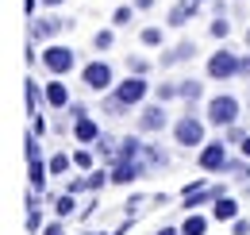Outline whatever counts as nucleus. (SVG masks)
I'll use <instances>...</instances> for the list:
<instances>
[{
  "label": "nucleus",
  "instance_id": "1",
  "mask_svg": "<svg viewBox=\"0 0 250 235\" xmlns=\"http://www.w3.org/2000/svg\"><path fill=\"white\" fill-rule=\"evenodd\" d=\"M146 93H150L146 77L131 73V77H124L120 85H112V96H104V112H108V116H120L124 108H135V104H143V100H146Z\"/></svg>",
  "mask_w": 250,
  "mask_h": 235
},
{
  "label": "nucleus",
  "instance_id": "2",
  "mask_svg": "<svg viewBox=\"0 0 250 235\" xmlns=\"http://www.w3.org/2000/svg\"><path fill=\"white\" fill-rule=\"evenodd\" d=\"M239 112H243V104H239L231 93H219V96H212V100H208V108H204L208 123H216V127H231V123L239 119Z\"/></svg>",
  "mask_w": 250,
  "mask_h": 235
},
{
  "label": "nucleus",
  "instance_id": "3",
  "mask_svg": "<svg viewBox=\"0 0 250 235\" xmlns=\"http://www.w3.org/2000/svg\"><path fill=\"white\" fill-rule=\"evenodd\" d=\"M239 66H243V58H239L235 50H227V47H219L216 54L208 58V66H204V73H208L212 81H231V77L239 73Z\"/></svg>",
  "mask_w": 250,
  "mask_h": 235
},
{
  "label": "nucleus",
  "instance_id": "4",
  "mask_svg": "<svg viewBox=\"0 0 250 235\" xmlns=\"http://www.w3.org/2000/svg\"><path fill=\"white\" fill-rule=\"evenodd\" d=\"M81 81L93 89V93H104L108 85H116V70H112V62L93 58V62H85V66H81Z\"/></svg>",
  "mask_w": 250,
  "mask_h": 235
},
{
  "label": "nucleus",
  "instance_id": "5",
  "mask_svg": "<svg viewBox=\"0 0 250 235\" xmlns=\"http://www.w3.org/2000/svg\"><path fill=\"white\" fill-rule=\"evenodd\" d=\"M42 66H46L54 77H65V73L77 66V54H73V47H62V43H46V50H42Z\"/></svg>",
  "mask_w": 250,
  "mask_h": 235
},
{
  "label": "nucleus",
  "instance_id": "6",
  "mask_svg": "<svg viewBox=\"0 0 250 235\" xmlns=\"http://www.w3.org/2000/svg\"><path fill=\"white\" fill-rule=\"evenodd\" d=\"M173 143H177V147H200V143H204V119L200 116H181L173 123Z\"/></svg>",
  "mask_w": 250,
  "mask_h": 235
},
{
  "label": "nucleus",
  "instance_id": "7",
  "mask_svg": "<svg viewBox=\"0 0 250 235\" xmlns=\"http://www.w3.org/2000/svg\"><path fill=\"white\" fill-rule=\"evenodd\" d=\"M169 119H166V108H162V100L158 104H143V112H139V131L143 135H154V131H162Z\"/></svg>",
  "mask_w": 250,
  "mask_h": 235
},
{
  "label": "nucleus",
  "instance_id": "8",
  "mask_svg": "<svg viewBox=\"0 0 250 235\" xmlns=\"http://www.w3.org/2000/svg\"><path fill=\"white\" fill-rule=\"evenodd\" d=\"M73 135L81 139V143H96L100 139V127H96V119L85 112V108H73Z\"/></svg>",
  "mask_w": 250,
  "mask_h": 235
},
{
  "label": "nucleus",
  "instance_id": "9",
  "mask_svg": "<svg viewBox=\"0 0 250 235\" xmlns=\"http://www.w3.org/2000/svg\"><path fill=\"white\" fill-rule=\"evenodd\" d=\"M227 143H204L200 150V170H227Z\"/></svg>",
  "mask_w": 250,
  "mask_h": 235
},
{
  "label": "nucleus",
  "instance_id": "10",
  "mask_svg": "<svg viewBox=\"0 0 250 235\" xmlns=\"http://www.w3.org/2000/svg\"><path fill=\"white\" fill-rule=\"evenodd\" d=\"M65 27H69V24H65V20H58V16L31 20V35H35V39H50V43H54V35H58V31H65Z\"/></svg>",
  "mask_w": 250,
  "mask_h": 235
},
{
  "label": "nucleus",
  "instance_id": "11",
  "mask_svg": "<svg viewBox=\"0 0 250 235\" xmlns=\"http://www.w3.org/2000/svg\"><path fill=\"white\" fill-rule=\"evenodd\" d=\"M42 100H46L50 108H69V89H65L62 77H54L50 85L42 89Z\"/></svg>",
  "mask_w": 250,
  "mask_h": 235
},
{
  "label": "nucleus",
  "instance_id": "12",
  "mask_svg": "<svg viewBox=\"0 0 250 235\" xmlns=\"http://www.w3.org/2000/svg\"><path fill=\"white\" fill-rule=\"evenodd\" d=\"M235 216H239V201L223 193L216 205H212V220H235Z\"/></svg>",
  "mask_w": 250,
  "mask_h": 235
},
{
  "label": "nucleus",
  "instance_id": "13",
  "mask_svg": "<svg viewBox=\"0 0 250 235\" xmlns=\"http://www.w3.org/2000/svg\"><path fill=\"white\" fill-rule=\"evenodd\" d=\"M192 54H196V43H177L173 50H166V54H162V66H173V62H188Z\"/></svg>",
  "mask_w": 250,
  "mask_h": 235
},
{
  "label": "nucleus",
  "instance_id": "14",
  "mask_svg": "<svg viewBox=\"0 0 250 235\" xmlns=\"http://www.w3.org/2000/svg\"><path fill=\"white\" fill-rule=\"evenodd\" d=\"M208 216H200V212H188L185 224H181V235H208Z\"/></svg>",
  "mask_w": 250,
  "mask_h": 235
},
{
  "label": "nucleus",
  "instance_id": "15",
  "mask_svg": "<svg viewBox=\"0 0 250 235\" xmlns=\"http://www.w3.org/2000/svg\"><path fill=\"white\" fill-rule=\"evenodd\" d=\"M73 212H77V193H69V189H65L62 197L54 201V216H58V220H65V216H73Z\"/></svg>",
  "mask_w": 250,
  "mask_h": 235
},
{
  "label": "nucleus",
  "instance_id": "16",
  "mask_svg": "<svg viewBox=\"0 0 250 235\" xmlns=\"http://www.w3.org/2000/svg\"><path fill=\"white\" fill-rule=\"evenodd\" d=\"M93 47H96V50H112V47H116V31H112V27L96 31V35H93Z\"/></svg>",
  "mask_w": 250,
  "mask_h": 235
},
{
  "label": "nucleus",
  "instance_id": "17",
  "mask_svg": "<svg viewBox=\"0 0 250 235\" xmlns=\"http://www.w3.org/2000/svg\"><path fill=\"white\" fill-rule=\"evenodd\" d=\"M96 154H100V158H116V154H120V143L108 139V135H100V139H96Z\"/></svg>",
  "mask_w": 250,
  "mask_h": 235
},
{
  "label": "nucleus",
  "instance_id": "18",
  "mask_svg": "<svg viewBox=\"0 0 250 235\" xmlns=\"http://www.w3.org/2000/svg\"><path fill=\"white\" fill-rule=\"evenodd\" d=\"M192 12H196V4H177V8L169 12V24H173V27H181V24H185Z\"/></svg>",
  "mask_w": 250,
  "mask_h": 235
},
{
  "label": "nucleus",
  "instance_id": "19",
  "mask_svg": "<svg viewBox=\"0 0 250 235\" xmlns=\"http://www.w3.org/2000/svg\"><path fill=\"white\" fill-rule=\"evenodd\" d=\"M208 35H212V39H227V35H231V24H227L223 16H216V20L208 24Z\"/></svg>",
  "mask_w": 250,
  "mask_h": 235
},
{
  "label": "nucleus",
  "instance_id": "20",
  "mask_svg": "<svg viewBox=\"0 0 250 235\" xmlns=\"http://www.w3.org/2000/svg\"><path fill=\"white\" fill-rule=\"evenodd\" d=\"M69 162H73V158H65V154H50L46 166H50V174H54V177H62L65 170H69Z\"/></svg>",
  "mask_w": 250,
  "mask_h": 235
},
{
  "label": "nucleus",
  "instance_id": "21",
  "mask_svg": "<svg viewBox=\"0 0 250 235\" xmlns=\"http://www.w3.org/2000/svg\"><path fill=\"white\" fill-rule=\"evenodd\" d=\"M127 70H131V73H139V77H146V73H150V62L139 58V54H131V58H127Z\"/></svg>",
  "mask_w": 250,
  "mask_h": 235
},
{
  "label": "nucleus",
  "instance_id": "22",
  "mask_svg": "<svg viewBox=\"0 0 250 235\" xmlns=\"http://www.w3.org/2000/svg\"><path fill=\"white\" fill-rule=\"evenodd\" d=\"M162 27H143V47H162Z\"/></svg>",
  "mask_w": 250,
  "mask_h": 235
},
{
  "label": "nucleus",
  "instance_id": "23",
  "mask_svg": "<svg viewBox=\"0 0 250 235\" xmlns=\"http://www.w3.org/2000/svg\"><path fill=\"white\" fill-rule=\"evenodd\" d=\"M131 16H135V4H131V8H116V12H112V24H116V27H124V24H131Z\"/></svg>",
  "mask_w": 250,
  "mask_h": 235
},
{
  "label": "nucleus",
  "instance_id": "24",
  "mask_svg": "<svg viewBox=\"0 0 250 235\" xmlns=\"http://www.w3.org/2000/svg\"><path fill=\"white\" fill-rule=\"evenodd\" d=\"M173 96H181V85H173V81L158 85V100H162V104H166V100H173Z\"/></svg>",
  "mask_w": 250,
  "mask_h": 235
},
{
  "label": "nucleus",
  "instance_id": "25",
  "mask_svg": "<svg viewBox=\"0 0 250 235\" xmlns=\"http://www.w3.org/2000/svg\"><path fill=\"white\" fill-rule=\"evenodd\" d=\"M73 166L77 170H93V154L89 150H73Z\"/></svg>",
  "mask_w": 250,
  "mask_h": 235
},
{
  "label": "nucleus",
  "instance_id": "26",
  "mask_svg": "<svg viewBox=\"0 0 250 235\" xmlns=\"http://www.w3.org/2000/svg\"><path fill=\"white\" fill-rule=\"evenodd\" d=\"M39 224H42V208L31 205L27 208V232H39Z\"/></svg>",
  "mask_w": 250,
  "mask_h": 235
},
{
  "label": "nucleus",
  "instance_id": "27",
  "mask_svg": "<svg viewBox=\"0 0 250 235\" xmlns=\"http://www.w3.org/2000/svg\"><path fill=\"white\" fill-rule=\"evenodd\" d=\"M243 139H247V131H243L239 123H231V127H227V143H235V147H243Z\"/></svg>",
  "mask_w": 250,
  "mask_h": 235
},
{
  "label": "nucleus",
  "instance_id": "28",
  "mask_svg": "<svg viewBox=\"0 0 250 235\" xmlns=\"http://www.w3.org/2000/svg\"><path fill=\"white\" fill-rule=\"evenodd\" d=\"M181 96H185V100H196V96H200V81H181Z\"/></svg>",
  "mask_w": 250,
  "mask_h": 235
},
{
  "label": "nucleus",
  "instance_id": "29",
  "mask_svg": "<svg viewBox=\"0 0 250 235\" xmlns=\"http://www.w3.org/2000/svg\"><path fill=\"white\" fill-rule=\"evenodd\" d=\"M35 104H39V89H35V81H27V112L35 116Z\"/></svg>",
  "mask_w": 250,
  "mask_h": 235
},
{
  "label": "nucleus",
  "instance_id": "30",
  "mask_svg": "<svg viewBox=\"0 0 250 235\" xmlns=\"http://www.w3.org/2000/svg\"><path fill=\"white\" fill-rule=\"evenodd\" d=\"M31 158H42V150H39V139L27 135V162H31Z\"/></svg>",
  "mask_w": 250,
  "mask_h": 235
},
{
  "label": "nucleus",
  "instance_id": "31",
  "mask_svg": "<svg viewBox=\"0 0 250 235\" xmlns=\"http://www.w3.org/2000/svg\"><path fill=\"white\" fill-rule=\"evenodd\" d=\"M231 235H250V220H235V228H231Z\"/></svg>",
  "mask_w": 250,
  "mask_h": 235
},
{
  "label": "nucleus",
  "instance_id": "32",
  "mask_svg": "<svg viewBox=\"0 0 250 235\" xmlns=\"http://www.w3.org/2000/svg\"><path fill=\"white\" fill-rule=\"evenodd\" d=\"M42 235H62V224H46V228H42Z\"/></svg>",
  "mask_w": 250,
  "mask_h": 235
},
{
  "label": "nucleus",
  "instance_id": "33",
  "mask_svg": "<svg viewBox=\"0 0 250 235\" xmlns=\"http://www.w3.org/2000/svg\"><path fill=\"white\" fill-rule=\"evenodd\" d=\"M131 4H135L139 12H146V8H154V0H131Z\"/></svg>",
  "mask_w": 250,
  "mask_h": 235
},
{
  "label": "nucleus",
  "instance_id": "34",
  "mask_svg": "<svg viewBox=\"0 0 250 235\" xmlns=\"http://www.w3.org/2000/svg\"><path fill=\"white\" fill-rule=\"evenodd\" d=\"M239 73H243V77L250 73V58H243V66H239Z\"/></svg>",
  "mask_w": 250,
  "mask_h": 235
},
{
  "label": "nucleus",
  "instance_id": "35",
  "mask_svg": "<svg viewBox=\"0 0 250 235\" xmlns=\"http://www.w3.org/2000/svg\"><path fill=\"white\" fill-rule=\"evenodd\" d=\"M158 235H181V228H162Z\"/></svg>",
  "mask_w": 250,
  "mask_h": 235
},
{
  "label": "nucleus",
  "instance_id": "36",
  "mask_svg": "<svg viewBox=\"0 0 250 235\" xmlns=\"http://www.w3.org/2000/svg\"><path fill=\"white\" fill-rule=\"evenodd\" d=\"M239 150H243V154H247V158H250V135H247V139H243V147H239Z\"/></svg>",
  "mask_w": 250,
  "mask_h": 235
},
{
  "label": "nucleus",
  "instance_id": "37",
  "mask_svg": "<svg viewBox=\"0 0 250 235\" xmlns=\"http://www.w3.org/2000/svg\"><path fill=\"white\" fill-rule=\"evenodd\" d=\"M42 4H46V8H58V4H62V0H42Z\"/></svg>",
  "mask_w": 250,
  "mask_h": 235
},
{
  "label": "nucleus",
  "instance_id": "38",
  "mask_svg": "<svg viewBox=\"0 0 250 235\" xmlns=\"http://www.w3.org/2000/svg\"><path fill=\"white\" fill-rule=\"evenodd\" d=\"M243 39H247V47H250V27H247V35H243Z\"/></svg>",
  "mask_w": 250,
  "mask_h": 235
},
{
  "label": "nucleus",
  "instance_id": "39",
  "mask_svg": "<svg viewBox=\"0 0 250 235\" xmlns=\"http://www.w3.org/2000/svg\"><path fill=\"white\" fill-rule=\"evenodd\" d=\"M192 4H204V0H192Z\"/></svg>",
  "mask_w": 250,
  "mask_h": 235
},
{
  "label": "nucleus",
  "instance_id": "40",
  "mask_svg": "<svg viewBox=\"0 0 250 235\" xmlns=\"http://www.w3.org/2000/svg\"><path fill=\"white\" fill-rule=\"evenodd\" d=\"M235 4H239V0H235Z\"/></svg>",
  "mask_w": 250,
  "mask_h": 235
}]
</instances>
